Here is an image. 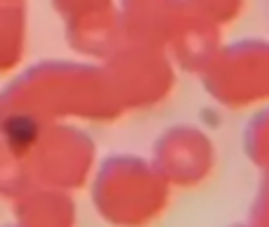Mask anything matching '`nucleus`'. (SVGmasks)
<instances>
[{
  "mask_svg": "<svg viewBox=\"0 0 269 227\" xmlns=\"http://www.w3.org/2000/svg\"><path fill=\"white\" fill-rule=\"evenodd\" d=\"M206 76L213 97L229 109L269 107V38L224 45Z\"/></svg>",
  "mask_w": 269,
  "mask_h": 227,
  "instance_id": "f257e3e1",
  "label": "nucleus"
},
{
  "mask_svg": "<svg viewBox=\"0 0 269 227\" xmlns=\"http://www.w3.org/2000/svg\"><path fill=\"white\" fill-rule=\"evenodd\" d=\"M128 5L142 29L163 40H175L194 12L187 0H128Z\"/></svg>",
  "mask_w": 269,
  "mask_h": 227,
  "instance_id": "f03ea898",
  "label": "nucleus"
},
{
  "mask_svg": "<svg viewBox=\"0 0 269 227\" xmlns=\"http://www.w3.org/2000/svg\"><path fill=\"white\" fill-rule=\"evenodd\" d=\"M180 147V154H172V164H175V173H180L182 180L199 182L208 178L217 164V149L213 140L201 130H185V135H180V140H175Z\"/></svg>",
  "mask_w": 269,
  "mask_h": 227,
  "instance_id": "7ed1b4c3",
  "label": "nucleus"
},
{
  "mask_svg": "<svg viewBox=\"0 0 269 227\" xmlns=\"http://www.w3.org/2000/svg\"><path fill=\"white\" fill-rule=\"evenodd\" d=\"M243 149L250 164L269 171V107H262L250 116L243 133Z\"/></svg>",
  "mask_w": 269,
  "mask_h": 227,
  "instance_id": "20e7f679",
  "label": "nucleus"
},
{
  "mask_svg": "<svg viewBox=\"0 0 269 227\" xmlns=\"http://www.w3.org/2000/svg\"><path fill=\"white\" fill-rule=\"evenodd\" d=\"M187 3L201 17H206V19L220 24V26H227V24L236 22L238 17L243 15L248 0H187Z\"/></svg>",
  "mask_w": 269,
  "mask_h": 227,
  "instance_id": "39448f33",
  "label": "nucleus"
},
{
  "mask_svg": "<svg viewBox=\"0 0 269 227\" xmlns=\"http://www.w3.org/2000/svg\"><path fill=\"white\" fill-rule=\"evenodd\" d=\"M250 220L260 227H269V171H262V182L253 201Z\"/></svg>",
  "mask_w": 269,
  "mask_h": 227,
  "instance_id": "423d86ee",
  "label": "nucleus"
},
{
  "mask_svg": "<svg viewBox=\"0 0 269 227\" xmlns=\"http://www.w3.org/2000/svg\"><path fill=\"white\" fill-rule=\"evenodd\" d=\"M236 227H260V225H255L253 220H250V222H243V225H236Z\"/></svg>",
  "mask_w": 269,
  "mask_h": 227,
  "instance_id": "0eeeda50",
  "label": "nucleus"
}]
</instances>
